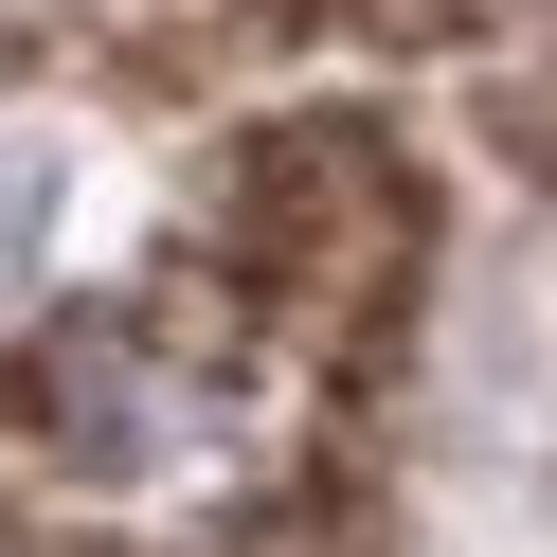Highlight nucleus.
Masks as SVG:
<instances>
[{
	"instance_id": "obj_1",
	"label": "nucleus",
	"mask_w": 557,
	"mask_h": 557,
	"mask_svg": "<svg viewBox=\"0 0 557 557\" xmlns=\"http://www.w3.org/2000/svg\"><path fill=\"white\" fill-rule=\"evenodd\" d=\"M234 252H252L270 288H306V306L396 288L413 270V162L377 145V126H270V145L234 162Z\"/></svg>"
}]
</instances>
